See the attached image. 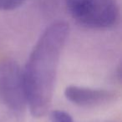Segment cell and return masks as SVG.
<instances>
[{
  "mask_svg": "<svg viewBox=\"0 0 122 122\" xmlns=\"http://www.w3.org/2000/svg\"><path fill=\"white\" fill-rule=\"evenodd\" d=\"M65 98L72 104L80 107H96L114 101L116 94L105 89L69 85L65 90Z\"/></svg>",
  "mask_w": 122,
  "mask_h": 122,
  "instance_id": "277c9868",
  "label": "cell"
},
{
  "mask_svg": "<svg viewBox=\"0 0 122 122\" xmlns=\"http://www.w3.org/2000/svg\"><path fill=\"white\" fill-rule=\"evenodd\" d=\"M0 100L17 113L28 107L23 70L12 59L0 60Z\"/></svg>",
  "mask_w": 122,
  "mask_h": 122,
  "instance_id": "3957f363",
  "label": "cell"
},
{
  "mask_svg": "<svg viewBox=\"0 0 122 122\" xmlns=\"http://www.w3.org/2000/svg\"><path fill=\"white\" fill-rule=\"evenodd\" d=\"M49 116L50 122H75L71 115L63 110H54Z\"/></svg>",
  "mask_w": 122,
  "mask_h": 122,
  "instance_id": "5b68a950",
  "label": "cell"
},
{
  "mask_svg": "<svg viewBox=\"0 0 122 122\" xmlns=\"http://www.w3.org/2000/svg\"><path fill=\"white\" fill-rule=\"evenodd\" d=\"M69 31V24L65 21L48 26L23 70L28 107L36 118L45 115L50 109L58 66Z\"/></svg>",
  "mask_w": 122,
  "mask_h": 122,
  "instance_id": "6da1fadb",
  "label": "cell"
},
{
  "mask_svg": "<svg viewBox=\"0 0 122 122\" xmlns=\"http://www.w3.org/2000/svg\"><path fill=\"white\" fill-rule=\"evenodd\" d=\"M70 15L91 29H109L117 24L119 8L115 0H66Z\"/></svg>",
  "mask_w": 122,
  "mask_h": 122,
  "instance_id": "7a4b0ae2",
  "label": "cell"
},
{
  "mask_svg": "<svg viewBox=\"0 0 122 122\" xmlns=\"http://www.w3.org/2000/svg\"><path fill=\"white\" fill-rule=\"evenodd\" d=\"M27 0H0V10H14L22 6Z\"/></svg>",
  "mask_w": 122,
  "mask_h": 122,
  "instance_id": "8992f818",
  "label": "cell"
},
{
  "mask_svg": "<svg viewBox=\"0 0 122 122\" xmlns=\"http://www.w3.org/2000/svg\"><path fill=\"white\" fill-rule=\"evenodd\" d=\"M109 122H114V121H109Z\"/></svg>",
  "mask_w": 122,
  "mask_h": 122,
  "instance_id": "52a82bcc",
  "label": "cell"
}]
</instances>
